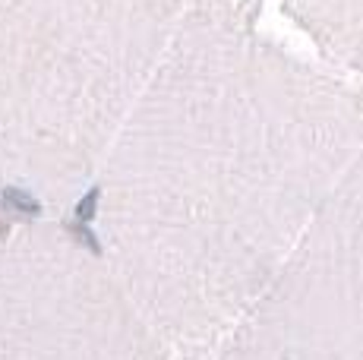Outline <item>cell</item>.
I'll list each match as a JSON object with an SVG mask.
<instances>
[{
  "mask_svg": "<svg viewBox=\"0 0 363 360\" xmlns=\"http://www.w3.org/2000/svg\"><path fill=\"white\" fill-rule=\"evenodd\" d=\"M4 209L13 212V215H23V218H32L41 212L38 199L29 196L26 190H19V186H6L4 190Z\"/></svg>",
  "mask_w": 363,
  "mask_h": 360,
  "instance_id": "obj_1",
  "label": "cell"
},
{
  "mask_svg": "<svg viewBox=\"0 0 363 360\" xmlns=\"http://www.w3.org/2000/svg\"><path fill=\"white\" fill-rule=\"evenodd\" d=\"M99 199H101V190H89L86 196L76 203V221H79V225H89V221L95 218V212H99Z\"/></svg>",
  "mask_w": 363,
  "mask_h": 360,
  "instance_id": "obj_2",
  "label": "cell"
}]
</instances>
